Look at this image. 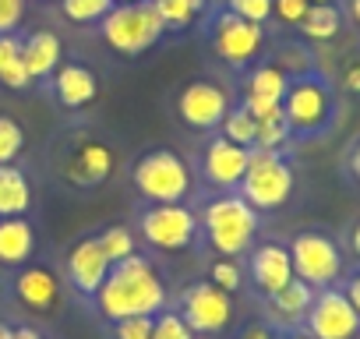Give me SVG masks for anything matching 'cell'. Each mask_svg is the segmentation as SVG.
I'll return each instance as SVG.
<instances>
[{
  "label": "cell",
  "instance_id": "cell-1",
  "mask_svg": "<svg viewBox=\"0 0 360 339\" xmlns=\"http://www.w3.org/2000/svg\"><path fill=\"white\" fill-rule=\"evenodd\" d=\"M92 304L106 325L120 318H155L159 311L169 307V290L152 258L131 255L110 265V276L103 279Z\"/></svg>",
  "mask_w": 360,
  "mask_h": 339
},
{
  "label": "cell",
  "instance_id": "cell-2",
  "mask_svg": "<svg viewBox=\"0 0 360 339\" xmlns=\"http://www.w3.org/2000/svg\"><path fill=\"white\" fill-rule=\"evenodd\" d=\"M258 216L262 212H255L237 191H223L219 198H212L202 209L198 230L219 258H240L255 248V237H258V226H262Z\"/></svg>",
  "mask_w": 360,
  "mask_h": 339
},
{
  "label": "cell",
  "instance_id": "cell-3",
  "mask_svg": "<svg viewBox=\"0 0 360 339\" xmlns=\"http://www.w3.org/2000/svg\"><path fill=\"white\" fill-rule=\"evenodd\" d=\"M131 181L148 205H173L191 195V166L173 148H152L134 162Z\"/></svg>",
  "mask_w": 360,
  "mask_h": 339
},
{
  "label": "cell",
  "instance_id": "cell-4",
  "mask_svg": "<svg viewBox=\"0 0 360 339\" xmlns=\"http://www.w3.org/2000/svg\"><path fill=\"white\" fill-rule=\"evenodd\" d=\"M99 32L106 46L117 50L120 57H138L159 43L166 25L152 0H138V4H113L110 15L99 22Z\"/></svg>",
  "mask_w": 360,
  "mask_h": 339
},
{
  "label": "cell",
  "instance_id": "cell-5",
  "mask_svg": "<svg viewBox=\"0 0 360 339\" xmlns=\"http://www.w3.org/2000/svg\"><path fill=\"white\" fill-rule=\"evenodd\" d=\"M293 166L279 155V152H262L251 148L248 170H244V181L237 188V195L255 209V212H276L290 202L293 195Z\"/></svg>",
  "mask_w": 360,
  "mask_h": 339
},
{
  "label": "cell",
  "instance_id": "cell-6",
  "mask_svg": "<svg viewBox=\"0 0 360 339\" xmlns=\"http://www.w3.org/2000/svg\"><path fill=\"white\" fill-rule=\"evenodd\" d=\"M332 113H335V99H332V89L321 75H297L290 78L286 85V96H283V117L290 124L293 134H321L328 124H332Z\"/></svg>",
  "mask_w": 360,
  "mask_h": 339
},
{
  "label": "cell",
  "instance_id": "cell-7",
  "mask_svg": "<svg viewBox=\"0 0 360 339\" xmlns=\"http://www.w3.org/2000/svg\"><path fill=\"white\" fill-rule=\"evenodd\" d=\"M290 262H293V276L314 290L325 286H339L342 279V251L339 244L321 234V230H304L290 241Z\"/></svg>",
  "mask_w": 360,
  "mask_h": 339
},
{
  "label": "cell",
  "instance_id": "cell-8",
  "mask_svg": "<svg viewBox=\"0 0 360 339\" xmlns=\"http://www.w3.org/2000/svg\"><path fill=\"white\" fill-rule=\"evenodd\" d=\"M141 241L155 251H188L198 244L202 230H198V216L184 205V202H173V205H148L138 219Z\"/></svg>",
  "mask_w": 360,
  "mask_h": 339
},
{
  "label": "cell",
  "instance_id": "cell-9",
  "mask_svg": "<svg viewBox=\"0 0 360 339\" xmlns=\"http://www.w3.org/2000/svg\"><path fill=\"white\" fill-rule=\"evenodd\" d=\"M176 314L195 328V335H223L233 321V297L209 279H198L180 290Z\"/></svg>",
  "mask_w": 360,
  "mask_h": 339
},
{
  "label": "cell",
  "instance_id": "cell-10",
  "mask_svg": "<svg viewBox=\"0 0 360 339\" xmlns=\"http://www.w3.org/2000/svg\"><path fill=\"white\" fill-rule=\"evenodd\" d=\"M300 332H307L311 339H360V314L339 286H325L314 293Z\"/></svg>",
  "mask_w": 360,
  "mask_h": 339
},
{
  "label": "cell",
  "instance_id": "cell-11",
  "mask_svg": "<svg viewBox=\"0 0 360 339\" xmlns=\"http://www.w3.org/2000/svg\"><path fill=\"white\" fill-rule=\"evenodd\" d=\"M209 36H212L216 57H223V64H230L237 71L248 68L262 53V46H265V29L255 25V22H244V18H237L230 11H219L212 18Z\"/></svg>",
  "mask_w": 360,
  "mask_h": 339
},
{
  "label": "cell",
  "instance_id": "cell-12",
  "mask_svg": "<svg viewBox=\"0 0 360 339\" xmlns=\"http://www.w3.org/2000/svg\"><path fill=\"white\" fill-rule=\"evenodd\" d=\"M8 293L29 314H53L60 307V276L43 262H25L11 272Z\"/></svg>",
  "mask_w": 360,
  "mask_h": 339
},
{
  "label": "cell",
  "instance_id": "cell-13",
  "mask_svg": "<svg viewBox=\"0 0 360 339\" xmlns=\"http://www.w3.org/2000/svg\"><path fill=\"white\" fill-rule=\"evenodd\" d=\"M113 162H117V155L110 145H103L96 138H75L60 162V174L71 188H96L113 174Z\"/></svg>",
  "mask_w": 360,
  "mask_h": 339
},
{
  "label": "cell",
  "instance_id": "cell-14",
  "mask_svg": "<svg viewBox=\"0 0 360 339\" xmlns=\"http://www.w3.org/2000/svg\"><path fill=\"white\" fill-rule=\"evenodd\" d=\"M230 92L216 82H191L176 96V113L191 131H212L230 113Z\"/></svg>",
  "mask_w": 360,
  "mask_h": 339
},
{
  "label": "cell",
  "instance_id": "cell-15",
  "mask_svg": "<svg viewBox=\"0 0 360 339\" xmlns=\"http://www.w3.org/2000/svg\"><path fill=\"white\" fill-rule=\"evenodd\" d=\"M110 258L106 251L99 248L96 237H82L78 244H71V251L64 255V276L71 283V290L85 300H92L103 286V279L110 276Z\"/></svg>",
  "mask_w": 360,
  "mask_h": 339
},
{
  "label": "cell",
  "instance_id": "cell-16",
  "mask_svg": "<svg viewBox=\"0 0 360 339\" xmlns=\"http://www.w3.org/2000/svg\"><path fill=\"white\" fill-rule=\"evenodd\" d=\"M248 159H251V148H244V145H237V141L219 134L202 152V177L216 191H237L240 181H244Z\"/></svg>",
  "mask_w": 360,
  "mask_h": 339
},
{
  "label": "cell",
  "instance_id": "cell-17",
  "mask_svg": "<svg viewBox=\"0 0 360 339\" xmlns=\"http://www.w3.org/2000/svg\"><path fill=\"white\" fill-rule=\"evenodd\" d=\"M248 276L255 293L265 300L272 293H279L286 283H293V262H290V248L279 241H262L248 251Z\"/></svg>",
  "mask_w": 360,
  "mask_h": 339
},
{
  "label": "cell",
  "instance_id": "cell-18",
  "mask_svg": "<svg viewBox=\"0 0 360 339\" xmlns=\"http://www.w3.org/2000/svg\"><path fill=\"white\" fill-rule=\"evenodd\" d=\"M314 293H318L314 286H307V283H300V279L293 276V283H286L279 293L265 297L262 307H265V321L272 325V332H276V335L300 332V328H304V318H307V311H311V304H314Z\"/></svg>",
  "mask_w": 360,
  "mask_h": 339
},
{
  "label": "cell",
  "instance_id": "cell-19",
  "mask_svg": "<svg viewBox=\"0 0 360 339\" xmlns=\"http://www.w3.org/2000/svg\"><path fill=\"white\" fill-rule=\"evenodd\" d=\"M36 255V226L29 216H8L0 219V265H25Z\"/></svg>",
  "mask_w": 360,
  "mask_h": 339
},
{
  "label": "cell",
  "instance_id": "cell-20",
  "mask_svg": "<svg viewBox=\"0 0 360 339\" xmlns=\"http://www.w3.org/2000/svg\"><path fill=\"white\" fill-rule=\"evenodd\" d=\"M18 57H22L25 71L32 75V82H39V78H50V75L60 68V57H64L60 36H53V32L39 29V32L25 36V43H22Z\"/></svg>",
  "mask_w": 360,
  "mask_h": 339
},
{
  "label": "cell",
  "instance_id": "cell-21",
  "mask_svg": "<svg viewBox=\"0 0 360 339\" xmlns=\"http://www.w3.org/2000/svg\"><path fill=\"white\" fill-rule=\"evenodd\" d=\"M53 89H57V99L71 110H82L96 99L99 92V82L96 75L85 68V64H60L53 71Z\"/></svg>",
  "mask_w": 360,
  "mask_h": 339
},
{
  "label": "cell",
  "instance_id": "cell-22",
  "mask_svg": "<svg viewBox=\"0 0 360 339\" xmlns=\"http://www.w3.org/2000/svg\"><path fill=\"white\" fill-rule=\"evenodd\" d=\"M32 209V181L25 177V170L15 162L0 166V219L8 216H29Z\"/></svg>",
  "mask_w": 360,
  "mask_h": 339
},
{
  "label": "cell",
  "instance_id": "cell-23",
  "mask_svg": "<svg viewBox=\"0 0 360 339\" xmlns=\"http://www.w3.org/2000/svg\"><path fill=\"white\" fill-rule=\"evenodd\" d=\"M297 29H300L311 43H328V39H335L339 29H342V11H339L335 4H311L307 15H304V22H300Z\"/></svg>",
  "mask_w": 360,
  "mask_h": 339
},
{
  "label": "cell",
  "instance_id": "cell-24",
  "mask_svg": "<svg viewBox=\"0 0 360 339\" xmlns=\"http://www.w3.org/2000/svg\"><path fill=\"white\" fill-rule=\"evenodd\" d=\"M152 4H155L166 32H184V29L195 25V18L205 15L209 0H152Z\"/></svg>",
  "mask_w": 360,
  "mask_h": 339
},
{
  "label": "cell",
  "instance_id": "cell-25",
  "mask_svg": "<svg viewBox=\"0 0 360 339\" xmlns=\"http://www.w3.org/2000/svg\"><path fill=\"white\" fill-rule=\"evenodd\" d=\"M286 85H290V75H286L279 64H258V68L248 75L244 96H258V99H276V103H283Z\"/></svg>",
  "mask_w": 360,
  "mask_h": 339
},
{
  "label": "cell",
  "instance_id": "cell-26",
  "mask_svg": "<svg viewBox=\"0 0 360 339\" xmlns=\"http://www.w3.org/2000/svg\"><path fill=\"white\" fill-rule=\"evenodd\" d=\"M223 138L244 145V148H255V131H258V120L244 110V106H230V113L223 117Z\"/></svg>",
  "mask_w": 360,
  "mask_h": 339
},
{
  "label": "cell",
  "instance_id": "cell-27",
  "mask_svg": "<svg viewBox=\"0 0 360 339\" xmlns=\"http://www.w3.org/2000/svg\"><path fill=\"white\" fill-rule=\"evenodd\" d=\"M209 283L212 286H219L223 293H240V286H244V269H240V262L237 258H212L209 262Z\"/></svg>",
  "mask_w": 360,
  "mask_h": 339
},
{
  "label": "cell",
  "instance_id": "cell-28",
  "mask_svg": "<svg viewBox=\"0 0 360 339\" xmlns=\"http://www.w3.org/2000/svg\"><path fill=\"white\" fill-rule=\"evenodd\" d=\"M113 4L117 0H60V11H64V18H71L78 25H92V22H103Z\"/></svg>",
  "mask_w": 360,
  "mask_h": 339
},
{
  "label": "cell",
  "instance_id": "cell-29",
  "mask_svg": "<svg viewBox=\"0 0 360 339\" xmlns=\"http://www.w3.org/2000/svg\"><path fill=\"white\" fill-rule=\"evenodd\" d=\"M290 124H286V117L279 113V117H269V120H258V131H255V148H262V152H279L286 141H290Z\"/></svg>",
  "mask_w": 360,
  "mask_h": 339
},
{
  "label": "cell",
  "instance_id": "cell-30",
  "mask_svg": "<svg viewBox=\"0 0 360 339\" xmlns=\"http://www.w3.org/2000/svg\"><path fill=\"white\" fill-rule=\"evenodd\" d=\"M96 241H99V248L106 251L110 262H124V258L134 255V234L127 226H106Z\"/></svg>",
  "mask_w": 360,
  "mask_h": 339
},
{
  "label": "cell",
  "instance_id": "cell-31",
  "mask_svg": "<svg viewBox=\"0 0 360 339\" xmlns=\"http://www.w3.org/2000/svg\"><path fill=\"white\" fill-rule=\"evenodd\" d=\"M152 339H202V335H195V328L176 314V307H166V311L155 314Z\"/></svg>",
  "mask_w": 360,
  "mask_h": 339
},
{
  "label": "cell",
  "instance_id": "cell-32",
  "mask_svg": "<svg viewBox=\"0 0 360 339\" xmlns=\"http://www.w3.org/2000/svg\"><path fill=\"white\" fill-rule=\"evenodd\" d=\"M22 145H25V131L11 117H0V166L15 162L18 152H22Z\"/></svg>",
  "mask_w": 360,
  "mask_h": 339
},
{
  "label": "cell",
  "instance_id": "cell-33",
  "mask_svg": "<svg viewBox=\"0 0 360 339\" xmlns=\"http://www.w3.org/2000/svg\"><path fill=\"white\" fill-rule=\"evenodd\" d=\"M226 11L244 18V22L265 25L272 18V0H226Z\"/></svg>",
  "mask_w": 360,
  "mask_h": 339
},
{
  "label": "cell",
  "instance_id": "cell-34",
  "mask_svg": "<svg viewBox=\"0 0 360 339\" xmlns=\"http://www.w3.org/2000/svg\"><path fill=\"white\" fill-rule=\"evenodd\" d=\"M155 318H120L110 325V339H152Z\"/></svg>",
  "mask_w": 360,
  "mask_h": 339
},
{
  "label": "cell",
  "instance_id": "cell-35",
  "mask_svg": "<svg viewBox=\"0 0 360 339\" xmlns=\"http://www.w3.org/2000/svg\"><path fill=\"white\" fill-rule=\"evenodd\" d=\"M307 8H311V0H272V15L283 25H300Z\"/></svg>",
  "mask_w": 360,
  "mask_h": 339
},
{
  "label": "cell",
  "instance_id": "cell-36",
  "mask_svg": "<svg viewBox=\"0 0 360 339\" xmlns=\"http://www.w3.org/2000/svg\"><path fill=\"white\" fill-rule=\"evenodd\" d=\"M25 18V0H0V36H15Z\"/></svg>",
  "mask_w": 360,
  "mask_h": 339
},
{
  "label": "cell",
  "instance_id": "cell-37",
  "mask_svg": "<svg viewBox=\"0 0 360 339\" xmlns=\"http://www.w3.org/2000/svg\"><path fill=\"white\" fill-rule=\"evenodd\" d=\"M0 85L4 89H11V92H22V89H29L32 85V75L25 71V64H22V57H15L4 71H0Z\"/></svg>",
  "mask_w": 360,
  "mask_h": 339
},
{
  "label": "cell",
  "instance_id": "cell-38",
  "mask_svg": "<svg viewBox=\"0 0 360 339\" xmlns=\"http://www.w3.org/2000/svg\"><path fill=\"white\" fill-rule=\"evenodd\" d=\"M255 120H269V117H279L283 113V103H276V99H258V96H244V103H240Z\"/></svg>",
  "mask_w": 360,
  "mask_h": 339
},
{
  "label": "cell",
  "instance_id": "cell-39",
  "mask_svg": "<svg viewBox=\"0 0 360 339\" xmlns=\"http://www.w3.org/2000/svg\"><path fill=\"white\" fill-rule=\"evenodd\" d=\"M279 57H283V60H279V68H283L286 75L293 71V78H297V75H307V71H311V60H304L307 53H304L300 46H286V50H279Z\"/></svg>",
  "mask_w": 360,
  "mask_h": 339
},
{
  "label": "cell",
  "instance_id": "cell-40",
  "mask_svg": "<svg viewBox=\"0 0 360 339\" xmlns=\"http://www.w3.org/2000/svg\"><path fill=\"white\" fill-rule=\"evenodd\" d=\"M339 82H342L346 92L360 96V53L346 57V64H342V71H339Z\"/></svg>",
  "mask_w": 360,
  "mask_h": 339
},
{
  "label": "cell",
  "instance_id": "cell-41",
  "mask_svg": "<svg viewBox=\"0 0 360 339\" xmlns=\"http://www.w3.org/2000/svg\"><path fill=\"white\" fill-rule=\"evenodd\" d=\"M0 339H43V332L25 321H0Z\"/></svg>",
  "mask_w": 360,
  "mask_h": 339
},
{
  "label": "cell",
  "instance_id": "cell-42",
  "mask_svg": "<svg viewBox=\"0 0 360 339\" xmlns=\"http://www.w3.org/2000/svg\"><path fill=\"white\" fill-rule=\"evenodd\" d=\"M237 339H279V335L272 332V325H269L265 318H258V321H248V325H240Z\"/></svg>",
  "mask_w": 360,
  "mask_h": 339
},
{
  "label": "cell",
  "instance_id": "cell-43",
  "mask_svg": "<svg viewBox=\"0 0 360 339\" xmlns=\"http://www.w3.org/2000/svg\"><path fill=\"white\" fill-rule=\"evenodd\" d=\"M339 290L346 293V300H349V304H353V311L360 314V269H356V272H349V276H346V283H342Z\"/></svg>",
  "mask_w": 360,
  "mask_h": 339
},
{
  "label": "cell",
  "instance_id": "cell-44",
  "mask_svg": "<svg viewBox=\"0 0 360 339\" xmlns=\"http://www.w3.org/2000/svg\"><path fill=\"white\" fill-rule=\"evenodd\" d=\"M18 50H22V43H18L15 36H0V71H4V68L18 57Z\"/></svg>",
  "mask_w": 360,
  "mask_h": 339
},
{
  "label": "cell",
  "instance_id": "cell-45",
  "mask_svg": "<svg viewBox=\"0 0 360 339\" xmlns=\"http://www.w3.org/2000/svg\"><path fill=\"white\" fill-rule=\"evenodd\" d=\"M349 251H353V255L360 258V223H356V226L349 230Z\"/></svg>",
  "mask_w": 360,
  "mask_h": 339
},
{
  "label": "cell",
  "instance_id": "cell-46",
  "mask_svg": "<svg viewBox=\"0 0 360 339\" xmlns=\"http://www.w3.org/2000/svg\"><path fill=\"white\" fill-rule=\"evenodd\" d=\"M349 174L360 181V145H356V148H353V155H349Z\"/></svg>",
  "mask_w": 360,
  "mask_h": 339
},
{
  "label": "cell",
  "instance_id": "cell-47",
  "mask_svg": "<svg viewBox=\"0 0 360 339\" xmlns=\"http://www.w3.org/2000/svg\"><path fill=\"white\" fill-rule=\"evenodd\" d=\"M346 11H349V18L360 25V0H346Z\"/></svg>",
  "mask_w": 360,
  "mask_h": 339
},
{
  "label": "cell",
  "instance_id": "cell-48",
  "mask_svg": "<svg viewBox=\"0 0 360 339\" xmlns=\"http://www.w3.org/2000/svg\"><path fill=\"white\" fill-rule=\"evenodd\" d=\"M279 339H311L307 332H290V335H279Z\"/></svg>",
  "mask_w": 360,
  "mask_h": 339
},
{
  "label": "cell",
  "instance_id": "cell-49",
  "mask_svg": "<svg viewBox=\"0 0 360 339\" xmlns=\"http://www.w3.org/2000/svg\"><path fill=\"white\" fill-rule=\"evenodd\" d=\"M311 4H332V0H311Z\"/></svg>",
  "mask_w": 360,
  "mask_h": 339
},
{
  "label": "cell",
  "instance_id": "cell-50",
  "mask_svg": "<svg viewBox=\"0 0 360 339\" xmlns=\"http://www.w3.org/2000/svg\"><path fill=\"white\" fill-rule=\"evenodd\" d=\"M117 4H138V0H117Z\"/></svg>",
  "mask_w": 360,
  "mask_h": 339
}]
</instances>
